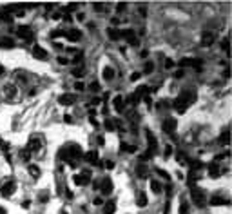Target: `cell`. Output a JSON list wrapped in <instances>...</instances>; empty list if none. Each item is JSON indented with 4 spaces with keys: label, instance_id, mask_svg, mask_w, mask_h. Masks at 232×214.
Returning a JSON list of instances; mask_svg holds the SVG:
<instances>
[{
    "label": "cell",
    "instance_id": "cell-32",
    "mask_svg": "<svg viewBox=\"0 0 232 214\" xmlns=\"http://www.w3.org/2000/svg\"><path fill=\"white\" fill-rule=\"evenodd\" d=\"M187 212H189V205H187L185 200H181V203H180V214H187Z\"/></svg>",
    "mask_w": 232,
    "mask_h": 214
},
{
    "label": "cell",
    "instance_id": "cell-4",
    "mask_svg": "<svg viewBox=\"0 0 232 214\" xmlns=\"http://www.w3.org/2000/svg\"><path fill=\"white\" fill-rule=\"evenodd\" d=\"M161 127H163V131H165L167 134L172 136V133L176 131V127H178V122H176V118H165L163 123H161Z\"/></svg>",
    "mask_w": 232,
    "mask_h": 214
},
{
    "label": "cell",
    "instance_id": "cell-1",
    "mask_svg": "<svg viewBox=\"0 0 232 214\" xmlns=\"http://www.w3.org/2000/svg\"><path fill=\"white\" fill-rule=\"evenodd\" d=\"M194 102H196V93L185 89V91L180 93V96H176V100H174V109L178 113H185L187 107H191Z\"/></svg>",
    "mask_w": 232,
    "mask_h": 214
},
{
    "label": "cell",
    "instance_id": "cell-18",
    "mask_svg": "<svg viewBox=\"0 0 232 214\" xmlns=\"http://www.w3.org/2000/svg\"><path fill=\"white\" fill-rule=\"evenodd\" d=\"M209 203H211V205H212V207H219V205H227V203H229V201H227V200H223V198H221V196H212V198H211V201H209Z\"/></svg>",
    "mask_w": 232,
    "mask_h": 214
},
{
    "label": "cell",
    "instance_id": "cell-43",
    "mask_svg": "<svg viewBox=\"0 0 232 214\" xmlns=\"http://www.w3.org/2000/svg\"><path fill=\"white\" fill-rule=\"evenodd\" d=\"M82 73H83V71H82V67H78V69H73V75H75L76 78L82 76Z\"/></svg>",
    "mask_w": 232,
    "mask_h": 214
},
{
    "label": "cell",
    "instance_id": "cell-36",
    "mask_svg": "<svg viewBox=\"0 0 232 214\" xmlns=\"http://www.w3.org/2000/svg\"><path fill=\"white\" fill-rule=\"evenodd\" d=\"M89 91L98 93V91H100V84H98V82H91V84H89Z\"/></svg>",
    "mask_w": 232,
    "mask_h": 214
},
{
    "label": "cell",
    "instance_id": "cell-55",
    "mask_svg": "<svg viewBox=\"0 0 232 214\" xmlns=\"http://www.w3.org/2000/svg\"><path fill=\"white\" fill-rule=\"evenodd\" d=\"M89 120H91V123H93V125H95V127H98V122H96V120H95V118H93V116L89 118Z\"/></svg>",
    "mask_w": 232,
    "mask_h": 214
},
{
    "label": "cell",
    "instance_id": "cell-31",
    "mask_svg": "<svg viewBox=\"0 0 232 214\" xmlns=\"http://www.w3.org/2000/svg\"><path fill=\"white\" fill-rule=\"evenodd\" d=\"M153 71H154V64H153V62H147V64L143 65V73H145V75H151Z\"/></svg>",
    "mask_w": 232,
    "mask_h": 214
},
{
    "label": "cell",
    "instance_id": "cell-8",
    "mask_svg": "<svg viewBox=\"0 0 232 214\" xmlns=\"http://www.w3.org/2000/svg\"><path fill=\"white\" fill-rule=\"evenodd\" d=\"M98 189H100L103 194H111V193H113V181H111V178L105 176V178L100 181V187H98Z\"/></svg>",
    "mask_w": 232,
    "mask_h": 214
},
{
    "label": "cell",
    "instance_id": "cell-30",
    "mask_svg": "<svg viewBox=\"0 0 232 214\" xmlns=\"http://www.w3.org/2000/svg\"><path fill=\"white\" fill-rule=\"evenodd\" d=\"M151 189L154 191L156 194H158V193H161V183H160L158 180H153V181H151Z\"/></svg>",
    "mask_w": 232,
    "mask_h": 214
},
{
    "label": "cell",
    "instance_id": "cell-17",
    "mask_svg": "<svg viewBox=\"0 0 232 214\" xmlns=\"http://www.w3.org/2000/svg\"><path fill=\"white\" fill-rule=\"evenodd\" d=\"M147 165H145V161H140L138 165H136V174L138 178H147Z\"/></svg>",
    "mask_w": 232,
    "mask_h": 214
},
{
    "label": "cell",
    "instance_id": "cell-37",
    "mask_svg": "<svg viewBox=\"0 0 232 214\" xmlns=\"http://www.w3.org/2000/svg\"><path fill=\"white\" fill-rule=\"evenodd\" d=\"M51 37H53V38H58V37H65V31H62V29H55V31L51 33Z\"/></svg>",
    "mask_w": 232,
    "mask_h": 214
},
{
    "label": "cell",
    "instance_id": "cell-19",
    "mask_svg": "<svg viewBox=\"0 0 232 214\" xmlns=\"http://www.w3.org/2000/svg\"><path fill=\"white\" fill-rule=\"evenodd\" d=\"M15 45V40L9 38V37H4V38H0V47H4V49H11Z\"/></svg>",
    "mask_w": 232,
    "mask_h": 214
},
{
    "label": "cell",
    "instance_id": "cell-24",
    "mask_svg": "<svg viewBox=\"0 0 232 214\" xmlns=\"http://www.w3.org/2000/svg\"><path fill=\"white\" fill-rule=\"evenodd\" d=\"M102 75H103L105 80H113V78H114V69H113V67H103Z\"/></svg>",
    "mask_w": 232,
    "mask_h": 214
},
{
    "label": "cell",
    "instance_id": "cell-25",
    "mask_svg": "<svg viewBox=\"0 0 232 214\" xmlns=\"http://www.w3.org/2000/svg\"><path fill=\"white\" fill-rule=\"evenodd\" d=\"M229 140H230V131H229V129H225V131L221 133V136H219V143L229 145Z\"/></svg>",
    "mask_w": 232,
    "mask_h": 214
},
{
    "label": "cell",
    "instance_id": "cell-58",
    "mask_svg": "<svg viewBox=\"0 0 232 214\" xmlns=\"http://www.w3.org/2000/svg\"><path fill=\"white\" fill-rule=\"evenodd\" d=\"M2 73H4V67H2V65H0V75H2Z\"/></svg>",
    "mask_w": 232,
    "mask_h": 214
},
{
    "label": "cell",
    "instance_id": "cell-47",
    "mask_svg": "<svg viewBox=\"0 0 232 214\" xmlns=\"http://www.w3.org/2000/svg\"><path fill=\"white\" fill-rule=\"evenodd\" d=\"M93 203H95V205H103V200H102V198H95Z\"/></svg>",
    "mask_w": 232,
    "mask_h": 214
},
{
    "label": "cell",
    "instance_id": "cell-45",
    "mask_svg": "<svg viewBox=\"0 0 232 214\" xmlns=\"http://www.w3.org/2000/svg\"><path fill=\"white\" fill-rule=\"evenodd\" d=\"M183 75H185V73H183V69H178V71L174 73V78H181Z\"/></svg>",
    "mask_w": 232,
    "mask_h": 214
},
{
    "label": "cell",
    "instance_id": "cell-40",
    "mask_svg": "<svg viewBox=\"0 0 232 214\" xmlns=\"http://www.w3.org/2000/svg\"><path fill=\"white\" fill-rule=\"evenodd\" d=\"M156 173H158V174L161 176V178H163V180H169V178H171V176H169V173H167V171H161V169H160V167H158V169H156Z\"/></svg>",
    "mask_w": 232,
    "mask_h": 214
},
{
    "label": "cell",
    "instance_id": "cell-29",
    "mask_svg": "<svg viewBox=\"0 0 232 214\" xmlns=\"http://www.w3.org/2000/svg\"><path fill=\"white\" fill-rule=\"evenodd\" d=\"M103 125H105V129H107V131H114V129H116V122H114V120H111V118H105Z\"/></svg>",
    "mask_w": 232,
    "mask_h": 214
},
{
    "label": "cell",
    "instance_id": "cell-51",
    "mask_svg": "<svg viewBox=\"0 0 232 214\" xmlns=\"http://www.w3.org/2000/svg\"><path fill=\"white\" fill-rule=\"evenodd\" d=\"M58 64H62V65H65V64H67V58H64V56H58Z\"/></svg>",
    "mask_w": 232,
    "mask_h": 214
},
{
    "label": "cell",
    "instance_id": "cell-56",
    "mask_svg": "<svg viewBox=\"0 0 232 214\" xmlns=\"http://www.w3.org/2000/svg\"><path fill=\"white\" fill-rule=\"evenodd\" d=\"M111 24H113V25H118V24H120V20H118V18H113V20H111Z\"/></svg>",
    "mask_w": 232,
    "mask_h": 214
},
{
    "label": "cell",
    "instance_id": "cell-15",
    "mask_svg": "<svg viewBox=\"0 0 232 214\" xmlns=\"http://www.w3.org/2000/svg\"><path fill=\"white\" fill-rule=\"evenodd\" d=\"M219 174H221L219 165H218V163H214V161H211V163H209V176H211V178H218Z\"/></svg>",
    "mask_w": 232,
    "mask_h": 214
},
{
    "label": "cell",
    "instance_id": "cell-41",
    "mask_svg": "<svg viewBox=\"0 0 232 214\" xmlns=\"http://www.w3.org/2000/svg\"><path fill=\"white\" fill-rule=\"evenodd\" d=\"M75 89H76V91H83V89H85V85H83L82 82H76V84H75Z\"/></svg>",
    "mask_w": 232,
    "mask_h": 214
},
{
    "label": "cell",
    "instance_id": "cell-57",
    "mask_svg": "<svg viewBox=\"0 0 232 214\" xmlns=\"http://www.w3.org/2000/svg\"><path fill=\"white\" fill-rule=\"evenodd\" d=\"M0 214H6V211H4V209H2V207H0Z\"/></svg>",
    "mask_w": 232,
    "mask_h": 214
},
{
    "label": "cell",
    "instance_id": "cell-21",
    "mask_svg": "<svg viewBox=\"0 0 232 214\" xmlns=\"http://www.w3.org/2000/svg\"><path fill=\"white\" fill-rule=\"evenodd\" d=\"M107 35H109L111 40H120L122 38V31H118L116 27H109V29H107Z\"/></svg>",
    "mask_w": 232,
    "mask_h": 214
},
{
    "label": "cell",
    "instance_id": "cell-22",
    "mask_svg": "<svg viewBox=\"0 0 232 214\" xmlns=\"http://www.w3.org/2000/svg\"><path fill=\"white\" fill-rule=\"evenodd\" d=\"M103 212L105 214H114L116 212V203L114 201H107V203H103Z\"/></svg>",
    "mask_w": 232,
    "mask_h": 214
},
{
    "label": "cell",
    "instance_id": "cell-16",
    "mask_svg": "<svg viewBox=\"0 0 232 214\" xmlns=\"http://www.w3.org/2000/svg\"><path fill=\"white\" fill-rule=\"evenodd\" d=\"M113 107H114L118 113H122V111L125 109V102H123V98L122 96H114L113 98Z\"/></svg>",
    "mask_w": 232,
    "mask_h": 214
},
{
    "label": "cell",
    "instance_id": "cell-26",
    "mask_svg": "<svg viewBox=\"0 0 232 214\" xmlns=\"http://www.w3.org/2000/svg\"><path fill=\"white\" fill-rule=\"evenodd\" d=\"M140 100H141V96H140V95L134 91L131 96L127 98V103H131V105H138V102H140Z\"/></svg>",
    "mask_w": 232,
    "mask_h": 214
},
{
    "label": "cell",
    "instance_id": "cell-14",
    "mask_svg": "<svg viewBox=\"0 0 232 214\" xmlns=\"http://www.w3.org/2000/svg\"><path fill=\"white\" fill-rule=\"evenodd\" d=\"M65 37H67V40H71V42H78V40L82 38V33L78 29H69V31H65Z\"/></svg>",
    "mask_w": 232,
    "mask_h": 214
},
{
    "label": "cell",
    "instance_id": "cell-3",
    "mask_svg": "<svg viewBox=\"0 0 232 214\" xmlns=\"http://www.w3.org/2000/svg\"><path fill=\"white\" fill-rule=\"evenodd\" d=\"M17 37L22 38V40H25V42H31V38H33V31H31L29 25H18V27H17Z\"/></svg>",
    "mask_w": 232,
    "mask_h": 214
},
{
    "label": "cell",
    "instance_id": "cell-12",
    "mask_svg": "<svg viewBox=\"0 0 232 214\" xmlns=\"http://www.w3.org/2000/svg\"><path fill=\"white\" fill-rule=\"evenodd\" d=\"M33 56L37 60H45L47 58V51L42 45H33Z\"/></svg>",
    "mask_w": 232,
    "mask_h": 214
},
{
    "label": "cell",
    "instance_id": "cell-50",
    "mask_svg": "<svg viewBox=\"0 0 232 214\" xmlns=\"http://www.w3.org/2000/svg\"><path fill=\"white\" fill-rule=\"evenodd\" d=\"M95 9H96V11H102V9H103V4L96 2V4H95Z\"/></svg>",
    "mask_w": 232,
    "mask_h": 214
},
{
    "label": "cell",
    "instance_id": "cell-7",
    "mask_svg": "<svg viewBox=\"0 0 232 214\" xmlns=\"http://www.w3.org/2000/svg\"><path fill=\"white\" fill-rule=\"evenodd\" d=\"M58 103L60 105H75L76 103V96L73 93H65V95H62L58 98Z\"/></svg>",
    "mask_w": 232,
    "mask_h": 214
},
{
    "label": "cell",
    "instance_id": "cell-10",
    "mask_svg": "<svg viewBox=\"0 0 232 214\" xmlns=\"http://www.w3.org/2000/svg\"><path fill=\"white\" fill-rule=\"evenodd\" d=\"M83 158H85V161H87V163H91V165H100V167H102V163H100V158H98V153H96V151H89V153H85V154H83Z\"/></svg>",
    "mask_w": 232,
    "mask_h": 214
},
{
    "label": "cell",
    "instance_id": "cell-53",
    "mask_svg": "<svg viewBox=\"0 0 232 214\" xmlns=\"http://www.w3.org/2000/svg\"><path fill=\"white\" fill-rule=\"evenodd\" d=\"M40 201H47V194H45V193L40 194Z\"/></svg>",
    "mask_w": 232,
    "mask_h": 214
},
{
    "label": "cell",
    "instance_id": "cell-2",
    "mask_svg": "<svg viewBox=\"0 0 232 214\" xmlns=\"http://www.w3.org/2000/svg\"><path fill=\"white\" fill-rule=\"evenodd\" d=\"M191 198H192V201L198 205V207H205L207 198H205V191H203V189H199V187H191Z\"/></svg>",
    "mask_w": 232,
    "mask_h": 214
},
{
    "label": "cell",
    "instance_id": "cell-44",
    "mask_svg": "<svg viewBox=\"0 0 232 214\" xmlns=\"http://www.w3.org/2000/svg\"><path fill=\"white\" fill-rule=\"evenodd\" d=\"M165 67H167V69H172L174 67V62L171 58H167V62H165Z\"/></svg>",
    "mask_w": 232,
    "mask_h": 214
},
{
    "label": "cell",
    "instance_id": "cell-42",
    "mask_svg": "<svg viewBox=\"0 0 232 214\" xmlns=\"http://www.w3.org/2000/svg\"><path fill=\"white\" fill-rule=\"evenodd\" d=\"M125 9H127V4H123V2L116 6V11H125Z\"/></svg>",
    "mask_w": 232,
    "mask_h": 214
},
{
    "label": "cell",
    "instance_id": "cell-28",
    "mask_svg": "<svg viewBox=\"0 0 232 214\" xmlns=\"http://www.w3.org/2000/svg\"><path fill=\"white\" fill-rule=\"evenodd\" d=\"M199 180V176L196 174V173H191L189 178H187V183H189V187H196V181Z\"/></svg>",
    "mask_w": 232,
    "mask_h": 214
},
{
    "label": "cell",
    "instance_id": "cell-20",
    "mask_svg": "<svg viewBox=\"0 0 232 214\" xmlns=\"http://www.w3.org/2000/svg\"><path fill=\"white\" fill-rule=\"evenodd\" d=\"M0 151L4 153V156H6L7 161H11V156H9V145H7V142H4L2 138H0Z\"/></svg>",
    "mask_w": 232,
    "mask_h": 214
},
{
    "label": "cell",
    "instance_id": "cell-13",
    "mask_svg": "<svg viewBox=\"0 0 232 214\" xmlns=\"http://www.w3.org/2000/svg\"><path fill=\"white\" fill-rule=\"evenodd\" d=\"M40 147H42V142H40L38 138H31L29 143H27V151L29 153H38Z\"/></svg>",
    "mask_w": 232,
    "mask_h": 214
},
{
    "label": "cell",
    "instance_id": "cell-35",
    "mask_svg": "<svg viewBox=\"0 0 232 214\" xmlns=\"http://www.w3.org/2000/svg\"><path fill=\"white\" fill-rule=\"evenodd\" d=\"M122 149H123L125 153H134V151H136L134 145H129V143H122Z\"/></svg>",
    "mask_w": 232,
    "mask_h": 214
},
{
    "label": "cell",
    "instance_id": "cell-5",
    "mask_svg": "<svg viewBox=\"0 0 232 214\" xmlns=\"http://www.w3.org/2000/svg\"><path fill=\"white\" fill-rule=\"evenodd\" d=\"M15 189H17L15 181H13V180H9V181H6V183L0 187V194L4 196V198H9V196L15 193Z\"/></svg>",
    "mask_w": 232,
    "mask_h": 214
},
{
    "label": "cell",
    "instance_id": "cell-33",
    "mask_svg": "<svg viewBox=\"0 0 232 214\" xmlns=\"http://www.w3.org/2000/svg\"><path fill=\"white\" fill-rule=\"evenodd\" d=\"M176 160H178V163H187V156L183 154V153H176Z\"/></svg>",
    "mask_w": 232,
    "mask_h": 214
},
{
    "label": "cell",
    "instance_id": "cell-54",
    "mask_svg": "<svg viewBox=\"0 0 232 214\" xmlns=\"http://www.w3.org/2000/svg\"><path fill=\"white\" fill-rule=\"evenodd\" d=\"M100 103V98H93V102H91V105H98Z\"/></svg>",
    "mask_w": 232,
    "mask_h": 214
},
{
    "label": "cell",
    "instance_id": "cell-52",
    "mask_svg": "<svg viewBox=\"0 0 232 214\" xmlns=\"http://www.w3.org/2000/svg\"><path fill=\"white\" fill-rule=\"evenodd\" d=\"M64 120H65L67 123H73V118L69 116V115H65V116H64Z\"/></svg>",
    "mask_w": 232,
    "mask_h": 214
},
{
    "label": "cell",
    "instance_id": "cell-6",
    "mask_svg": "<svg viewBox=\"0 0 232 214\" xmlns=\"http://www.w3.org/2000/svg\"><path fill=\"white\" fill-rule=\"evenodd\" d=\"M73 181H75V185H87L91 181V173L83 171L82 174H75L73 176Z\"/></svg>",
    "mask_w": 232,
    "mask_h": 214
},
{
    "label": "cell",
    "instance_id": "cell-9",
    "mask_svg": "<svg viewBox=\"0 0 232 214\" xmlns=\"http://www.w3.org/2000/svg\"><path fill=\"white\" fill-rule=\"evenodd\" d=\"M145 136H147V142H149V154L153 156L156 151H158V142H156L154 134H153L151 131H147V133H145Z\"/></svg>",
    "mask_w": 232,
    "mask_h": 214
},
{
    "label": "cell",
    "instance_id": "cell-34",
    "mask_svg": "<svg viewBox=\"0 0 232 214\" xmlns=\"http://www.w3.org/2000/svg\"><path fill=\"white\" fill-rule=\"evenodd\" d=\"M29 173L35 176V178H38V176H40V169L37 167V165H29Z\"/></svg>",
    "mask_w": 232,
    "mask_h": 214
},
{
    "label": "cell",
    "instance_id": "cell-48",
    "mask_svg": "<svg viewBox=\"0 0 232 214\" xmlns=\"http://www.w3.org/2000/svg\"><path fill=\"white\" fill-rule=\"evenodd\" d=\"M171 153H172V147L167 145V147H165V156H171Z\"/></svg>",
    "mask_w": 232,
    "mask_h": 214
},
{
    "label": "cell",
    "instance_id": "cell-46",
    "mask_svg": "<svg viewBox=\"0 0 232 214\" xmlns=\"http://www.w3.org/2000/svg\"><path fill=\"white\" fill-rule=\"evenodd\" d=\"M105 167H107V169H113V167H114V161H113V160H107V161H105Z\"/></svg>",
    "mask_w": 232,
    "mask_h": 214
},
{
    "label": "cell",
    "instance_id": "cell-39",
    "mask_svg": "<svg viewBox=\"0 0 232 214\" xmlns=\"http://www.w3.org/2000/svg\"><path fill=\"white\" fill-rule=\"evenodd\" d=\"M229 44H230V42H229V38H223V40H221V49H223L225 53H229Z\"/></svg>",
    "mask_w": 232,
    "mask_h": 214
},
{
    "label": "cell",
    "instance_id": "cell-23",
    "mask_svg": "<svg viewBox=\"0 0 232 214\" xmlns=\"http://www.w3.org/2000/svg\"><path fill=\"white\" fill-rule=\"evenodd\" d=\"M189 165H191V173H198L199 169H203V163L199 160H191Z\"/></svg>",
    "mask_w": 232,
    "mask_h": 214
},
{
    "label": "cell",
    "instance_id": "cell-27",
    "mask_svg": "<svg viewBox=\"0 0 232 214\" xmlns=\"http://www.w3.org/2000/svg\"><path fill=\"white\" fill-rule=\"evenodd\" d=\"M147 203H149L147 194H145V193H140V194H138V205H140V207H145Z\"/></svg>",
    "mask_w": 232,
    "mask_h": 214
},
{
    "label": "cell",
    "instance_id": "cell-11",
    "mask_svg": "<svg viewBox=\"0 0 232 214\" xmlns=\"http://www.w3.org/2000/svg\"><path fill=\"white\" fill-rule=\"evenodd\" d=\"M214 38H216V37H214L212 31H205L203 37H201V45H203V47H211L214 44Z\"/></svg>",
    "mask_w": 232,
    "mask_h": 214
},
{
    "label": "cell",
    "instance_id": "cell-38",
    "mask_svg": "<svg viewBox=\"0 0 232 214\" xmlns=\"http://www.w3.org/2000/svg\"><path fill=\"white\" fill-rule=\"evenodd\" d=\"M20 156H22V160H25V161H27V160L31 158V153H29L27 149H22V151H20Z\"/></svg>",
    "mask_w": 232,
    "mask_h": 214
},
{
    "label": "cell",
    "instance_id": "cell-49",
    "mask_svg": "<svg viewBox=\"0 0 232 214\" xmlns=\"http://www.w3.org/2000/svg\"><path fill=\"white\" fill-rule=\"evenodd\" d=\"M138 78H140V73H133V75H131V82H136Z\"/></svg>",
    "mask_w": 232,
    "mask_h": 214
},
{
    "label": "cell",
    "instance_id": "cell-59",
    "mask_svg": "<svg viewBox=\"0 0 232 214\" xmlns=\"http://www.w3.org/2000/svg\"><path fill=\"white\" fill-rule=\"evenodd\" d=\"M62 214H67V212H65V211H62Z\"/></svg>",
    "mask_w": 232,
    "mask_h": 214
}]
</instances>
